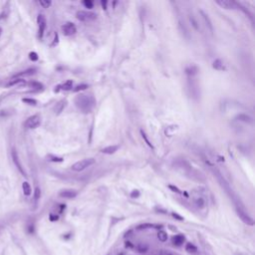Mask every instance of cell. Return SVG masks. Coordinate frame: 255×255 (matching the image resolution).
<instances>
[{
	"label": "cell",
	"instance_id": "cell-20",
	"mask_svg": "<svg viewBox=\"0 0 255 255\" xmlns=\"http://www.w3.org/2000/svg\"><path fill=\"white\" fill-rule=\"evenodd\" d=\"M35 72H36V70L35 69H28V70H26V71H23V72H21V73L17 74L16 76H30V75H33Z\"/></svg>",
	"mask_w": 255,
	"mask_h": 255
},
{
	"label": "cell",
	"instance_id": "cell-17",
	"mask_svg": "<svg viewBox=\"0 0 255 255\" xmlns=\"http://www.w3.org/2000/svg\"><path fill=\"white\" fill-rule=\"evenodd\" d=\"M22 188H23V192H24V195H25L29 196L30 195H31V191H32L31 186H30V184L28 183L27 181L23 182V184H22Z\"/></svg>",
	"mask_w": 255,
	"mask_h": 255
},
{
	"label": "cell",
	"instance_id": "cell-14",
	"mask_svg": "<svg viewBox=\"0 0 255 255\" xmlns=\"http://www.w3.org/2000/svg\"><path fill=\"white\" fill-rule=\"evenodd\" d=\"M198 72V68L195 66V65H191V66H188L186 69V73L188 75V76H195V75L197 74Z\"/></svg>",
	"mask_w": 255,
	"mask_h": 255
},
{
	"label": "cell",
	"instance_id": "cell-10",
	"mask_svg": "<svg viewBox=\"0 0 255 255\" xmlns=\"http://www.w3.org/2000/svg\"><path fill=\"white\" fill-rule=\"evenodd\" d=\"M60 196L64 198H74L77 196V191L74 189H65L60 192Z\"/></svg>",
	"mask_w": 255,
	"mask_h": 255
},
{
	"label": "cell",
	"instance_id": "cell-30",
	"mask_svg": "<svg viewBox=\"0 0 255 255\" xmlns=\"http://www.w3.org/2000/svg\"><path fill=\"white\" fill-rule=\"evenodd\" d=\"M39 3H40V5L42 7H44V8H48V7L51 5V1H48V0H44V1L42 0Z\"/></svg>",
	"mask_w": 255,
	"mask_h": 255
},
{
	"label": "cell",
	"instance_id": "cell-1",
	"mask_svg": "<svg viewBox=\"0 0 255 255\" xmlns=\"http://www.w3.org/2000/svg\"><path fill=\"white\" fill-rule=\"evenodd\" d=\"M75 104H76V106L78 107L82 112H84V113H90L93 108L95 107L96 101L94 98L91 97V96L81 94L76 97V99H75Z\"/></svg>",
	"mask_w": 255,
	"mask_h": 255
},
{
	"label": "cell",
	"instance_id": "cell-21",
	"mask_svg": "<svg viewBox=\"0 0 255 255\" xmlns=\"http://www.w3.org/2000/svg\"><path fill=\"white\" fill-rule=\"evenodd\" d=\"M238 213H239V215L242 217V219L245 222H247V223H249V224H253V220H252V219L250 218L249 216H247V215L245 214V213H243V212H241V211H238Z\"/></svg>",
	"mask_w": 255,
	"mask_h": 255
},
{
	"label": "cell",
	"instance_id": "cell-5",
	"mask_svg": "<svg viewBox=\"0 0 255 255\" xmlns=\"http://www.w3.org/2000/svg\"><path fill=\"white\" fill-rule=\"evenodd\" d=\"M216 3L222 8L225 9H237L240 5L235 1H230V0H217Z\"/></svg>",
	"mask_w": 255,
	"mask_h": 255
},
{
	"label": "cell",
	"instance_id": "cell-31",
	"mask_svg": "<svg viewBox=\"0 0 255 255\" xmlns=\"http://www.w3.org/2000/svg\"><path fill=\"white\" fill-rule=\"evenodd\" d=\"M29 58H30V60H32V61H37L38 60V54H37L36 52H31L29 54Z\"/></svg>",
	"mask_w": 255,
	"mask_h": 255
},
{
	"label": "cell",
	"instance_id": "cell-29",
	"mask_svg": "<svg viewBox=\"0 0 255 255\" xmlns=\"http://www.w3.org/2000/svg\"><path fill=\"white\" fill-rule=\"evenodd\" d=\"M141 134H142V139H144L145 141H146L147 145H148V146L149 147V148H153V145L151 144V142H149V139H148V138H147V135L145 134V133L142 132V131H141Z\"/></svg>",
	"mask_w": 255,
	"mask_h": 255
},
{
	"label": "cell",
	"instance_id": "cell-15",
	"mask_svg": "<svg viewBox=\"0 0 255 255\" xmlns=\"http://www.w3.org/2000/svg\"><path fill=\"white\" fill-rule=\"evenodd\" d=\"M236 119H237L238 121H241V122H244V123H252V118L251 117H249L248 115H245V114H240L238 115L237 117H236Z\"/></svg>",
	"mask_w": 255,
	"mask_h": 255
},
{
	"label": "cell",
	"instance_id": "cell-19",
	"mask_svg": "<svg viewBox=\"0 0 255 255\" xmlns=\"http://www.w3.org/2000/svg\"><path fill=\"white\" fill-rule=\"evenodd\" d=\"M158 239H160L161 241L165 242V241H167V232H165V231L161 230V231H158Z\"/></svg>",
	"mask_w": 255,
	"mask_h": 255
},
{
	"label": "cell",
	"instance_id": "cell-16",
	"mask_svg": "<svg viewBox=\"0 0 255 255\" xmlns=\"http://www.w3.org/2000/svg\"><path fill=\"white\" fill-rule=\"evenodd\" d=\"M183 241H184V236L181 235V234H179L172 238V242H174V244L177 245V246L181 245L182 243H183Z\"/></svg>",
	"mask_w": 255,
	"mask_h": 255
},
{
	"label": "cell",
	"instance_id": "cell-33",
	"mask_svg": "<svg viewBox=\"0 0 255 255\" xmlns=\"http://www.w3.org/2000/svg\"><path fill=\"white\" fill-rule=\"evenodd\" d=\"M22 82H23L22 79H15V80L9 82L8 86H14V85H16V84H18V83H22Z\"/></svg>",
	"mask_w": 255,
	"mask_h": 255
},
{
	"label": "cell",
	"instance_id": "cell-24",
	"mask_svg": "<svg viewBox=\"0 0 255 255\" xmlns=\"http://www.w3.org/2000/svg\"><path fill=\"white\" fill-rule=\"evenodd\" d=\"M189 20H190V22H191V24H192V26L195 28L196 30H198V23H197V21H196V19L195 18V16L193 15H189Z\"/></svg>",
	"mask_w": 255,
	"mask_h": 255
},
{
	"label": "cell",
	"instance_id": "cell-27",
	"mask_svg": "<svg viewBox=\"0 0 255 255\" xmlns=\"http://www.w3.org/2000/svg\"><path fill=\"white\" fill-rule=\"evenodd\" d=\"M83 5L85 6L86 8L91 9V8H93V5H94V4H93V2L90 1V0H85V1H83Z\"/></svg>",
	"mask_w": 255,
	"mask_h": 255
},
{
	"label": "cell",
	"instance_id": "cell-6",
	"mask_svg": "<svg viewBox=\"0 0 255 255\" xmlns=\"http://www.w3.org/2000/svg\"><path fill=\"white\" fill-rule=\"evenodd\" d=\"M62 31L66 36H71V35H74L77 32V28L74 25V23L68 22L62 26Z\"/></svg>",
	"mask_w": 255,
	"mask_h": 255
},
{
	"label": "cell",
	"instance_id": "cell-28",
	"mask_svg": "<svg viewBox=\"0 0 255 255\" xmlns=\"http://www.w3.org/2000/svg\"><path fill=\"white\" fill-rule=\"evenodd\" d=\"M40 196H41V190H40V188H35V193H34L35 200H38L39 198H40Z\"/></svg>",
	"mask_w": 255,
	"mask_h": 255
},
{
	"label": "cell",
	"instance_id": "cell-2",
	"mask_svg": "<svg viewBox=\"0 0 255 255\" xmlns=\"http://www.w3.org/2000/svg\"><path fill=\"white\" fill-rule=\"evenodd\" d=\"M94 163H95V160L93 158H85V160H82L80 161H77L76 163H74L71 167V168L74 172H82V170H86V168L91 167V165H94Z\"/></svg>",
	"mask_w": 255,
	"mask_h": 255
},
{
	"label": "cell",
	"instance_id": "cell-38",
	"mask_svg": "<svg viewBox=\"0 0 255 255\" xmlns=\"http://www.w3.org/2000/svg\"><path fill=\"white\" fill-rule=\"evenodd\" d=\"M172 216H174V218H177L179 220H183V218H182L181 216H179V215L177 214V213H172Z\"/></svg>",
	"mask_w": 255,
	"mask_h": 255
},
{
	"label": "cell",
	"instance_id": "cell-3",
	"mask_svg": "<svg viewBox=\"0 0 255 255\" xmlns=\"http://www.w3.org/2000/svg\"><path fill=\"white\" fill-rule=\"evenodd\" d=\"M76 18L82 22H91L97 19V15L89 11H78L76 14Z\"/></svg>",
	"mask_w": 255,
	"mask_h": 255
},
{
	"label": "cell",
	"instance_id": "cell-13",
	"mask_svg": "<svg viewBox=\"0 0 255 255\" xmlns=\"http://www.w3.org/2000/svg\"><path fill=\"white\" fill-rule=\"evenodd\" d=\"M66 105H67V101H66V100H62V101H60L57 105H56V107H55V113L60 114L61 112H62L63 110L65 109Z\"/></svg>",
	"mask_w": 255,
	"mask_h": 255
},
{
	"label": "cell",
	"instance_id": "cell-23",
	"mask_svg": "<svg viewBox=\"0 0 255 255\" xmlns=\"http://www.w3.org/2000/svg\"><path fill=\"white\" fill-rule=\"evenodd\" d=\"M186 251H188V252H195L196 250H197V248H196L192 243H188L186 246Z\"/></svg>",
	"mask_w": 255,
	"mask_h": 255
},
{
	"label": "cell",
	"instance_id": "cell-11",
	"mask_svg": "<svg viewBox=\"0 0 255 255\" xmlns=\"http://www.w3.org/2000/svg\"><path fill=\"white\" fill-rule=\"evenodd\" d=\"M212 67H213L215 70H217V71H224V70L226 69L225 65L223 64V62H222L221 60H219V59L214 61L213 64H212Z\"/></svg>",
	"mask_w": 255,
	"mask_h": 255
},
{
	"label": "cell",
	"instance_id": "cell-12",
	"mask_svg": "<svg viewBox=\"0 0 255 255\" xmlns=\"http://www.w3.org/2000/svg\"><path fill=\"white\" fill-rule=\"evenodd\" d=\"M118 149H119V146H109L107 147V148H104L101 151L103 154H113L116 153Z\"/></svg>",
	"mask_w": 255,
	"mask_h": 255
},
{
	"label": "cell",
	"instance_id": "cell-9",
	"mask_svg": "<svg viewBox=\"0 0 255 255\" xmlns=\"http://www.w3.org/2000/svg\"><path fill=\"white\" fill-rule=\"evenodd\" d=\"M199 13L201 14L202 19H203V21H204L206 27L209 29L210 32H212L213 31V25H212V22H211V20H210L209 16H208L206 13H204V11H202V10H199Z\"/></svg>",
	"mask_w": 255,
	"mask_h": 255
},
{
	"label": "cell",
	"instance_id": "cell-25",
	"mask_svg": "<svg viewBox=\"0 0 255 255\" xmlns=\"http://www.w3.org/2000/svg\"><path fill=\"white\" fill-rule=\"evenodd\" d=\"M87 88H88V85H86V84H82V85L76 86V87L73 89V91L74 92H79V91H82V90H86Z\"/></svg>",
	"mask_w": 255,
	"mask_h": 255
},
{
	"label": "cell",
	"instance_id": "cell-22",
	"mask_svg": "<svg viewBox=\"0 0 255 255\" xmlns=\"http://www.w3.org/2000/svg\"><path fill=\"white\" fill-rule=\"evenodd\" d=\"M24 103H26V104L28 105H32V106H36L37 105V101L34 99H30V98H24V99L22 100Z\"/></svg>",
	"mask_w": 255,
	"mask_h": 255
},
{
	"label": "cell",
	"instance_id": "cell-18",
	"mask_svg": "<svg viewBox=\"0 0 255 255\" xmlns=\"http://www.w3.org/2000/svg\"><path fill=\"white\" fill-rule=\"evenodd\" d=\"M59 87H61V89L64 91H70V90H72V88H73V82H72L71 80H68L66 83H64L63 85L59 86Z\"/></svg>",
	"mask_w": 255,
	"mask_h": 255
},
{
	"label": "cell",
	"instance_id": "cell-36",
	"mask_svg": "<svg viewBox=\"0 0 255 255\" xmlns=\"http://www.w3.org/2000/svg\"><path fill=\"white\" fill-rule=\"evenodd\" d=\"M168 188H170V189H172V190H174V192H177V193H181V191L179 190V189L177 188H175V186H168Z\"/></svg>",
	"mask_w": 255,
	"mask_h": 255
},
{
	"label": "cell",
	"instance_id": "cell-35",
	"mask_svg": "<svg viewBox=\"0 0 255 255\" xmlns=\"http://www.w3.org/2000/svg\"><path fill=\"white\" fill-rule=\"evenodd\" d=\"M131 196H132V197H139L140 196L139 190H133V192L131 193Z\"/></svg>",
	"mask_w": 255,
	"mask_h": 255
},
{
	"label": "cell",
	"instance_id": "cell-26",
	"mask_svg": "<svg viewBox=\"0 0 255 255\" xmlns=\"http://www.w3.org/2000/svg\"><path fill=\"white\" fill-rule=\"evenodd\" d=\"M29 85L34 89H42L43 88V85H42L41 83H39V82H35V81L29 83Z\"/></svg>",
	"mask_w": 255,
	"mask_h": 255
},
{
	"label": "cell",
	"instance_id": "cell-34",
	"mask_svg": "<svg viewBox=\"0 0 255 255\" xmlns=\"http://www.w3.org/2000/svg\"><path fill=\"white\" fill-rule=\"evenodd\" d=\"M50 158H51L50 161H57V163H61V161H63V158H57V156H50Z\"/></svg>",
	"mask_w": 255,
	"mask_h": 255
},
{
	"label": "cell",
	"instance_id": "cell-32",
	"mask_svg": "<svg viewBox=\"0 0 255 255\" xmlns=\"http://www.w3.org/2000/svg\"><path fill=\"white\" fill-rule=\"evenodd\" d=\"M195 204L197 205L198 207H202L203 205H204V200H203L202 198H197V199H195Z\"/></svg>",
	"mask_w": 255,
	"mask_h": 255
},
{
	"label": "cell",
	"instance_id": "cell-39",
	"mask_svg": "<svg viewBox=\"0 0 255 255\" xmlns=\"http://www.w3.org/2000/svg\"><path fill=\"white\" fill-rule=\"evenodd\" d=\"M101 3H102L103 8H104V9H107V1H102Z\"/></svg>",
	"mask_w": 255,
	"mask_h": 255
},
{
	"label": "cell",
	"instance_id": "cell-37",
	"mask_svg": "<svg viewBox=\"0 0 255 255\" xmlns=\"http://www.w3.org/2000/svg\"><path fill=\"white\" fill-rule=\"evenodd\" d=\"M58 219V216L57 215H54V214H50V220L51 221H55Z\"/></svg>",
	"mask_w": 255,
	"mask_h": 255
},
{
	"label": "cell",
	"instance_id": "cell-4",
	"mask_svg": "<svg viewBox=\"0 0 255 255\" xmlns=\"http://www.w3.org/2000/svg\"><path fill=\"white\" fill-rule=\"evenodd\" d=\"M41 123V118L38 115H34V116L28 118V120L25 122V127L28 129H35L37 128Z\"/></svg>",
	"mask_w": 255,
	"mask_h": 255
},
{
	"label": "cell",
	"instance_id": "cell-7",
	"mask_svg": "<svg viewBox=\"0 0 255 255\" xmlns=\"http://www.w3.org/2000/svg\"><path fill=\"white\" fill-rule=\"evenodd\" d=\"M11 156H12V161L14 163V165H16V167H17V170H19V172L22 174L24 176H27L26 175V172H25V170H23L22 167V165L20 163V161H19V156H18V154L17 151H15V149H12V153H11Z\"/></svg>",
	"mask_w": 255,
	"mask_h": 255
},
{
	"label": "cell",
	"instance_id": "cell-8",
	"mask_svg": "<svg viewBox=\"0 0 255 255\" xmlns=\"http://www.w3.org/2000/svg\"><path fill=\"white\" fill-rule=\"evenodd\" d=\"M37 23H38V26H39V37L42 38L44 34V31H45L46 29V18L44 17V15L39 14L38 17H37Z\"/></svg>",
	"mask_w": 255,
	"mask_h": 255
}]
</instances>
